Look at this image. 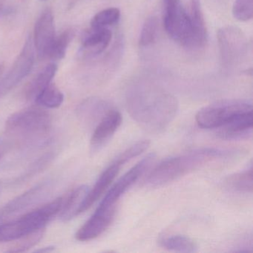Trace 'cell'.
Wrapping results in <instances>:
<instances>
[{
	"mask_svg": "<svg viewBox=\"0 0 253 253\" xmlns=\"http://www.w3.org/2000/svg\"><path fill=\"white\" fill-rule=\"evenodd\" d=\"M127 109L131 118L145 130L160 133L174 119L178 105L174 97L164 91L142 88L128 96Z\"/></svg>",
	"mask_w": 253,
	"mask_h": 253,
	"instance_id": "6da1fadb",
	"label": "cell"
},
{
	"mask_svg": "<svg viewBox=\"0 0 253 253\" xmlns=\"http://www.w3.org/2000/svg\"><path fill=\"white\" fill-rule=\"evenodd\" d=\"M235 152L229 149L201 148L179 156L167 158L149 173L145 183L150 187L164 186L206 164L232 156Z\"/></svg>",
	"mask_w": 253,
	"mask_h": 253,
	"instance_id": "7a4b0ae2",
	"label": "cell"
},
{
	"mask_svg": "<svg viewBox=\"0 0 253 253\" xmlns=\"http://www.w3.org/2000/svg\"><path fill=\"white\" fill-rule=\"evenodd\" d=\"M52 119L42 107L19 111L5 123V133L20 144L30 145L43 140L51 131Z\"/></svg>",
	"mask_w": 253,
	"mask_h": 253,
	"instance_id": "3957f363",
	"label": "cell"
},
{
	"mask_svg": "<svg viewBox=\"0 0 253 253\" xmlns=\"http://www.w3.org/2000/svg\"><path fill=\"white\" fill-rule=\"evenodd\" d=\"M63 204V198H57L17 220L0 225V242L21 240L44 229L47 223L60 212Z\"/></svg>",
	"mask_w": 253,
	"mask_h": 253,
	"instance_id": "277c9868",
	"label": "cell"
},
{
	"mask_svg": "<svg viewBox=\"0 0 253 253\" xmlns=\"http://www.w3.org/2000/svg\"><path fill=\"white\" fill-rule=\"evenodd\" d=\"M253 112V103L249 100H222L203 108L195 120L199 127L206 129L223 126L238 115Z\"/></svg>",
	"mask_w": 253,
	"mask_h": 253,
	"instance_id": "5b68a950",
	"label": "cell"
},
{
	"mask_svg": "<svg viewBox=\"0 0 253 253\" xmlns=\"http://www.w3.org/2000/svg\"><path fill=\"white\" fill-rule=\"evenodd\" d=\"M164 26L169 36L183 46L191 48L192 26L189 14L180 0H164Z\"/></svg>",
	"mask_w": 253,
	"mask_h": 253,
	"instance_id": "8992f818",
	"label": "cell"
},
{
	"mask_svg": "<svg viewBox=\"0 0 253 253\" xmlns=\"http://www.w3.org/2000/svg\"><path fill=\"white\" fill-rule=\"evenodd\" d=\"M155 158V154H150L128 170L109 189L100 205L109 208H117L116 204L120 198L151 168Z\"/></svg>",
	"mask_w": 253,
	"mask_h": 253,
	"instance_id": "52a82bcc",
	"label": "cell"
},
{
	"mask_svg": "<svg viewBox=\"0 0 253 253\" xmlns=\"http://www.w3.org/2000/svg\"><path fill=\"white\" fill-rule=\"evenodd\" d=\"M34 48L33 42L29 38L12 67L0 84V94L11 91L30 74L35 60Z\"/></svg>",
	"mask_w": 253,
	"mask_h": 253,
	"instance_id": "ba28073f",
	"label": "cell"
},
{
	"mask_svg": "<svg viewBox=\"0 0 253 253\" xmlns=\"http://www.w3.org/2000/svg\"><path fill=\"white\" fill-rule=\"evenodd\" d=\"M55 38L54 16L47 8L38 18L34 31V47L40 60L48 59Z\"/></svg>",
	"mask_w": 253,
	"mask_h": 253,
	"instance_id": "9c48e42d",
	"label": "cell"
},
{
	"mask_svg": "<svg viewBox=\"0 0 253 253\" xmlns=\"http://www.w3.org/2000/svg\"><path fill=\"white\" fill-rule=\"evenodd\" d=\"M115 212L116 208H107L99 205L95 212L78 229L75 238L80 241L95 239L110 226Z\"/></svg>",
	"mask_w": 253,
	"mask_h": 253,
	"instance_id": "30bf717a",
	"label": "cell"
},
{
	"mask_svg": "<svg viewBox=\"0 0 253 253\" xmlns=\"http://www.w3.org/2000/svg\"><path fill=\"white\" fill-rule=\"evenodd\" d=\"M121 123L122 115L121 112L112 108L94 128L90 142V151L91 153H97L103 149L116 132Z\"/></svg>",
	"mask_w": 253,
	"mask_h": 253,
	"instance_id": "8fae6325",
	"label": "cell"
},
{
	"mask_svg": "<svg viewBox=\"0 0 253 253\" xmlns=\"http://www.w3.org/2000/svg\"><path fill=\"white\" fill-rule=\"evenodd\" d=\"M218 42L222 60L225 64H232L241 57L247 41L241 30L227 27L219 32Z\"/></svg>",
	"mask_w": 253,
	"mask_h": 253,
	"instance_id": "7c38bea8",
	"label": "cell"
},
{
	"mask_svg": "<svg viewBox=\"0 0 253 253\" xmlns=\"http://www.w3.org/2000/svg\"><path fill=\"white\" fill-rule=\"evenodd\" d=\"M121 167H122V164L115 160L103 171L92 189L88 191V193H87L84 202L81 204L79 214L88 210L90 207H92L93 204H94L96 201H98L99 198L101 197V195H103L106 189L112 184V182L119 173Z\"/></svg>",
	"mask_w": 253,
	"mask_h": 253,
	"instance_id": "4fadbf2b",
	"label": "cell"
},
{
	"mask_svg": "<svg viewBox=\"0 0 253 253\" xmlns=\"http://www.w3.org/2000/svg\"><path fill=\"white\" fill-rule=\"evenodd\" d=\"M253 112L238 115L218 128L217 135L223 140L249 138L253 134Z\"/></svg>",
	"mask_w": 253,
	"mask_h": 253,
	"instance_id": "5bb4252c",
	"label": "cell"
},
{
	"mask_svg": "<svg viewBox=\"0 0 253 253\" xmlns=\"http://www.w3.org/2000/svg\"><path fill=\"white\" fill-rule=\"evenodd\" d=\"M51 188V183L48 181L37 185L35 187L10 201L4 207L3 212L5 214H12L37 204L49 194Z\"/></svg>",
	"mask_w": 253,
	"mask_h": 253,
	"instance_id": "9a60e30c",
	"label": "cell"
},
{
	"mask_svg": "<svg viewBox=\"0 0 253 253\" xmlns=\"http://www.w3.org/2000/svg\"><path fill=\"white\" fill-rule=\"evenodd\" d=\"M112 34L108 28H91L83 38L81 54L85 57H94L105 51L112 41Z\"/></svg>",
	"mask_w": 253,
	"mask_h": 253,
	"instance_id": "2e32d148",
	"label": "cell"
},
{
	"mask_svg": "<svg viewBox=\"0 0 253 253\" xmlns=\"http://www.w3.org/2000/svg\"><path fill=\"white\" fill-rule=\"evenodd\" d=\"M189 15L192 33L191 48H201L207 42V31L201 8V0H191L190 13Z\"/></svg>",
	"mask_w": 253,
	"mask_h": 253,
	"instance_id": "e0dca14e",
	"label": "cell"
},
{
	"mask_svg": "<svg viewBox=\"0 0 253 253\" xmlns=\"http://www.w3.org/2000/svg\"><path fill=\"white\" fill-rule=\"evenodd\" d=\"M112 109L109 104L99 98H89L78 108L80 119L88 126L97 125L103 117Z\"/></svg>",
	"mask_w": 253,
	"mask_h": 253,
	"instance_id": "ac0fdd59",
	"label": "cell"
},
{
	"mask_svg": "<svg viewBox=\"0 0 253 253\" xmlns=\"http://www.w3.org/2000/svg\"><path fill=\"white\" fill-rule=\"evenodd\" d=\"M57 72L55 63H49L45 66L28 85L26 89V97L29 100L36 98L37 96L51 84Z\"/></svg>",
	"mask_w": 253,
	"mask_h": 253,
	"instance_id": "d6986e66",
	"label": "cell"
},
{
	"mask_svg": "<svg viewBox=\"0 0 253 253\" xmlns=\"http://www.w3.org/2000/svg\"><path fill=\"white\" fill-rule=\"evenodd\" d=\"M88 188L86 186H81L72 191L68 197L66 202L63 201L61 210H60V218L64 221L71 220L75 216L79 214V210L81 204L84 202Z\"/></svg>",
	"mask_w": 253,
	"mask_h": 253,
	"instance_id": "ffe728a7",
	"label": "cell"
},
{
	"mask_svg": "<svg viewBox=\"0 0 253 253\" xmlns=\"http://www.w3.org/2000/svg\"><path fill=\"white\" fill-rule=\"evenodd\" d=\"M160 245L169 251L178 253H195L198 251L196 243L185 235H172L160 240Z\"/></svg>",
	"mask_w": 253,
	"mask_h": 253,
	"instance_id": "44dd1931",
	"label": "cell"
},
{
	"mask_svg": "<svg viewBox=\"0 0 253 253\" xmlns=\"http://www.w3.org/2000/svg\"><path fill=\"white\" fill-rule=\"evenodd\" d=\"M253 169L251 164L247 169L229 176L226 180V186L235 192L252 193L253 189Z\"/></svg>",
	"mask_w": 253,
	"mask_h": 253,
	"instance_id": "7402d4cb",
	"label": "cell"
},
{
	"mask_svg": "<svg viewBox=\"0 0 253 253\" xmlns=\"http://www.w3.org/2000/svg\"><path fill=\"white\" fill-rule=\"evenodd\" d=\"M38 106L46 109H56L60 107L64 101L63 92L51 83L44 88L35 99Z\"/></svg>",
	"mask_w": 253,
	"mask_h": 253,
	"instance_id": "603a6c76",
	"label": "cell"
},
{
	"mask_svg": "<svg viewBox=\"0 0 253 253\" xmlns=\"http://www.w3.org/2000/svg\"><path fill=\"white\" fill-rule=\"evenodd\" d=\"M74 38V32L71 29L63 32L60 36L56 37L50 51L48 59L52 60H60L66 56L68 47Z\"/></svg>",
	"mask_w": 253,
	"mask_h": 253,
	"instance_id": "cb8c5ba5",
	"label": "cell"
},
{
	"mask_svg": "<svg viewBox=\"0 0 253 253\" xmlns=\"http://www.w3.org/2000/svg\"><path fill=\"white\" fill-rule=\"evenodd\" d=\"M121 11L117 8H109L97 13L91 21V28L104 29L119 21Z\"/></svg>",
	"mask_w": 253,
	"mask_h": 253,
	"instance_id": "d4e9b609",
	"label": "cell"
},
{
	"mask_svg": "<svg viewBox=\"0 0 253 253\" xmlns=\"http://www.w3.org/2000/svg\"><path fill=\"white\" fill-rule=\"evenodd\" d=\"M158 21L155 16L149 17L143 24L139 42L141 46H148L155 42L158 34Z\"/></svg>",
	"mask_w": 253,
	"mask_h": 253,
	"instance_id": "484cf974",
	"label": "cell"
},
{
	"mask_svg": "<svg viewBox=\"0 0 253 253\" xmlns=\"http://www.w3.org/2000/svg\"><path fill=\"white\" fill-rule=\"evenodd\" d=\"M232 14L239 21L247 22L251 20L253 16V0H235Z\"/></svg>",
	"mask_w": 253,
	"mask_h": 253,
	"instance_id": "4316f807",
	"label": "cell"
},
{
	"mask_svg": "<svg viewBox=\"0 0 253 253\" xmlns=\"http://www.w3.org/2000/svg\"><path fill=\"white\" fill-rule=\"evenodd\" d=\"M149 144H150V143L148 140H142V141L137 142V143H134V145L130 146L128 149H126L121 155H118L115 160H116L117 161L121 163L122 166H124L128 161H131L133 158H136V157L145 152L149 148Z\"/></svg>",
	"mask_w": 253,
	"mask_h": 253,
	"instance_id": "83f0119b",
	"label": "cell"
},
{
	"mask_svg": "<svg viewBox=\"0 0 253 253\" xmlns=\"http://www.w3.org/2000/svg\"><path fill=\"white\" fill-rule=\"evenodd\" d=\"M53 158H54V155L52 153L46 154V155L41 157L38 161L33 164V165L30 167L29 170H27V171L23 176H21L20 180H26L28 177H32V175H35L38 171L43 169L51 162Z\"/></svg>",
	"mask_w": 253,
	"mask_h": 253,
	"instance_id": "f1b7e54d",
	"label": "cell"
},
{
	"mask_svg": "<svg viewBox=\"0 0 253 253\" xmlns=\"http://www.w3.org/2000/svg\"><path fill=\"white\" fill-rule=\"evenodd\" d=\"M55 251V248L53 247H47L41 250H36V252H41V253H51V252Z\"/></svg>",
	"mask_w": 253,
	"mask_h": 253,
	"instance_id": "f546056e",
	"label": "cell"
},
{
	"mask_svg": "<svg viewBox=\"0 0 253 253\" xmlns=\"http://www.w3.org/2000/svg\"><path fill=\"white\" fill-rule=\"evenodd\" d=\"M4 69H5V66H4L3 63H0V75H2Z\"/></svg>",
	"mask_w": 253,
	"mask_h": 253,
	"instance_id": "4dcf8cb0",
	"label": "cell"
},
{
	"mask_svg": "<svg viewBox=\"0 0 253 253\" xmlns=\"http://www.w3.org/2000/svg\"><path fill=\"white\" fill-rule=\"evenodd\" d=\"M0 157H1V150H0Z\"/></svg>",
	"mask_w": 253,
	"mask_h": 253,
	"instance_id": "1f68e13d",
	"label": "cell"
}]
</instances>
